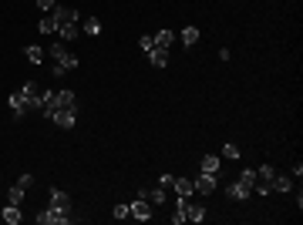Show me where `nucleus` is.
<instances>
[{
    "label": "nucleus",
    "instance_id": "obj_23",
    "mask_svg": "<svg viewBox=\"0 0 303 225\" xmlns=\"http://www.w3.org/2000/svg\"><path fill=\"white\" fill-rule=\"evenodd\" d=\"M37 31H41V34H57V24H54V21H51V14H47L44 21L37 24Z\"/></svg>",
    "mask_w": 303,
    "mask_h": 225
},
{
    "label": "nucleus",
    "instance_id": "obj_14",
    "mask_svg": "<svg viewBox=\"0 0 303 225\" xmlns=\"http://www.w3.org/2000/svg\"><path fill=\"white\" fill-rule=\"evenodd\" d=\"M11 108H14V118L24 114V108H27V94H24V91H14L11 94Z\"/></svg>",
    "mask_w": 303,
    "mask_h": 225
},
{
    "label": "nucleus",
    "instance_id": "obj_4",
    "mask_svg": "<svg viewBox=\"0 0 303 225\" xmlns=\"http://www.w3.org/2000/svg\"><path fill=\"white\" fill-rule=\"evenodd\" d=\"M226 195H229V198H233V202H246L249 195H253V188H249V185H243V181L236 178L233 185H229V188H226Z\"/></svg>",
    "mask_w": 303,
    "mask_h": 225
},
{
    "label": "nucleus",
    "instance_id": "obj_12",
    "mask_svg": "<svg viewBox=\"0 0 303 225\" xmlns=\"http://www.w3.org/2000/svg\"><path fill=\"white\" fill-rule=\"evenodd\" d=\"M152 41H155V47H165V51H168V47L175 44V31H168V27H162V31H158V34L152 37Z\"/></svg>",
    "mask_w": 303,
    "mask_h": 225
},
{
    "label": "nucleus",
    "instance_id": "obj_5",
    "mask_svg": "<svg viewBox=\"0 0 303 225\" xmlns=\"http://www.w3.org/2000/svg\"><path fill=\"white\" fill-rule=\"evenodd\" d=\"M51 208H61V212H71V195L64 188H51Z\"/></svg>",
    "mask_w": 303,
    "mask_h": 225
},
{
    "label": "nucleus",
    "instance_id": "obj_22",
    "mask_svg": "<svg viewBox=\"0 0 303 225\" xmlns=\"http://www.w3.org/2000/svg\"><path fill=\"white\" fill-rule=\"evenodd\" d=\"M24 54H27V61H31V64H41V61H44V51H41V47H24Z\"/></svg>",
    "mask_w": 303,
    "mask_h": 225
},
{
    "label": "nucleus",
    "instance_id": "obj_33",
    "mask_svg": "<svg viewBox=\"0 0 303 225\" xmlns=\"http://www.w3.org/2000/svg\"><path fill=\"white\" fill-rule=\"evenodd\" d=\"M34 222H37V225H51V212H41V215H34Z\"/></svg>",
    "mask_w": 303,
    "mask_h": 225
},
{
    "label": "nucleus",
    "instance_id": "obj_28",
    "mask_svg": "<svg viewBox=\"0 0 303 225\" xmlns=\"http://www.w3.org/2000/svg\"><path fill=\"white\" fill-rule=\"evenodd\" d=\"M138 47H142V51H145V54H148V51L155 47V41H152V34H145V37H142V41H138Z\"/></svg>",
    "mask_w": 303,
    "mask_h": 225
},
{
    "label": "nucleus",
    "instance_id": "obj_27",
    "mask_svg": "<svg viewBox=\"0 0 303 225\" xmlns=\"http://www.w3.org/2000/svg\"><path fill=\"white\" fill-rule=\"evenodd\" d=\"M64 54H67V44H64V41H57V44L51 47V57H54V61H61Z\"/></svg>",
    "mask_w": 303,
    "mask_h": 225
},
{
    "label": "nucleus",
    "instance_id": "obj_25",
    "mask_svg": "<svg viewBox=\"0 0 303 225\" xmlns=\"http://www.w3.org/2000/svg\"><path fill=\"white\" fill-rule=\"evenodd\" d=\"M273 175H276L273 165H259V168H256V178H263V181H273Z\"/></svg>",
    "mask_w": 303,
    "mask_h": 225
},
{
    "label": "nucleus",
    "instance_id": "obj_30",
    "mask_svg": "<svg viewBox=\"0 0 303 225\" xmlns=\"http://www.w3.org/2000/svg\"><path fill=\"white\" fill-rule=\"evenodd\" d=\"M24 94H27V101H31V98H34V94H37V84H34V81H27V84H24Z\"/></svg>",
    "mask_w": 303,
    "mask_h": 225
},
{
    "label": "nucleus",
    "instance_id": "obj_2",
    "mask_svg": "<svg viewBox=\"0 0 303 225\" xmlns=\"http://www.w3.org/2000/svg\"><path fill=\"white\" fill-rule=\"evenodd\" d=\"M51 21H54L57 27H61V24H78V11H74V7H64V4H54Z\"/></svg>",
    "mask_w": 303,
    "mask_h": 225
},
{
    "label": "nucleus",
    "instance_id": "obj_7",
    "mask_svg": "<svg viewBox=\"0 0 303 225\" xmlns=\"http://www.w3.org/2000/svg\"><path fill=\"white\" fill-rule=\"evenodd\" d=\"M47 108H74V91H54V101Z\"/></svg>",
    "mask_w": 303,
    "mask_h": 225
},
{
    "label": "nucleus",
    "instance_id": "obj_6",
    "mask_svg": "<svg viewBox=\"0 0 303 225\" xmlns=\"http://www.w3.org/2000/svg\"><path fill=\"white\" fill-rule=\"evenodd\" d=\"M192 185H195V191H199V195H213V191H216V175H206V171H202Z\"/></svg>",
    "mask_w": 303,
    "mask_h": 225
},
{
    "label": "nucleus",
    "instance_id": "obj_13",
    "mask_svg": "<svg viewBox=\"0 0 303 225\" xmlns=\"http://www.w3.org/2000/svg\"><path fill=\"white\" fill-rule=\"evenodd\" d=\"M172 188L179 191V198H192L195 185H192V178H175V181H172Z\"/></svg>",
    "mask_w": 303,
    "mask_h": 225
},
{
    "label": "nucleus",
    "instance_id": "obj_29",
    "mask_svg": "<svg viewBox=\"0 0 303 225\" xmlns=\"http://www.w3.org/2000/svg\"><path fill=\"white\" fill-rule=\"evenodd\" d=\"M115 218H118V222H122V218H128V205H115Z\"/></svg>",
    "mask_w": 303,
    "mask_h": 225
},
{
    "label": "nucleus",
    "instance_id": "obj_11",
    "mask_svg": "<svg viewBox=\"0 0 303 225\" xmlns=\"http://www.w3.org/2000/svg\"><path fill=\"white\" fill-rule=\"evenodd\" d=\"M182 212H185V218H189V222H202V218H206V208H202V205H195V202H185V205H182Z\"/></svg>",
    "mask_w": 303,
    "mask_h": 225
},
{
    "label": "nucleus",
    "instance_id": "obj_10",
    "mask_svg": "<svg viewBox=\"0 0 303 225\" xmlns=\"http://www.w3.org/2000/svg\"><path fill=\"white\" fill-rule=\"evenodd\" d=\"M199 27H182V34H175V41H182L185 47H192V44H199Z\"/></svg>",
    "mask_w": 303,
    "mask_h": 225
},
{
    "label": "nucleus",
    "instance_id": "obj_16",
    "mask_svg": "<svg viewBox=\"0 0 303 225\" xmlns=\"http://www.w3.org/2000/svg\"><path fill=\"white\" fill-rule=\"evenodd\" d=\"M0 215H4V222H7V225H17L24 218V215H21V205H7Z\"/></svg>",
    "mask_w": 303,
    "mask_h": 225
},
{
    "label": "nucleus",
    "instance_id": "obj_8",
    "mask_svg": "<svg viewBox=\"0 0 303 225\" xmlns=\"http://www.w3.org/2000/svg\"><path fill=\"white\" fill-rule=\"evenodd\" d=\"M57 37H61L64 44H67V41H78L81 27H78V24H61V27H57Z\"/></svg>",
    "mask_w": 303,
    "mask_h": 225
},
{
    "label": "nucleus",
    "instance_id": "obj_17",
    "mask_svg": "<svg viewBox=\"0 0 303 225\" xmlns=\"http://www.w3.org/2000/svg\"><path fill=\"white\" fill-rule=\"evenodd\" d=\"M145 202L148 205H165V188H162V185H158V188H148Z\"/></svg>",
    "mask_w": 303,
    "mask_h": 225
},
{
    "label": "nucleus",
    "instance_id": "obj_9",
    "mask_svg": "<svg viewBox=\"0 0 303 225\" xmlns=\"http://www.w3.org/2000/svg\"><path fill=\"white\" fill-rule=\"evenodd\" d=\"M148 61H152V68H168V51L165 47H152L148 51Z\"/></svg>",
    "mask_w": 303,
    "mask_h": 225
},
{
    "label": "nucleus",
    "instance_id": "obj_31",
    "mask_svg": "<svg viewBox=\"0 0 303 225\" xmlns=\"http://www.w3.org/2000/svg\"><path fill=\"white\" fill-rule=\"evenodd\" d=\"M223 155H226V158H239V148H236V145H233V141H229V145H226V148H223Z\"/></svg>",
    "mask_w": 303,
    "mask_h": 225
},
{
    "label": "nucleus",
    "instance_id": "obj_21",
    "mask_svg": "<svg viewBox=\"0 0 303 225\" xmlns=\"http://www.w3.org/2000/svg\"><path fill=\"white\" fill-rule=\"evenodd\" d=\"M24 195H27V191H24L21 185H14V188L7 191V205H21V202H24Z\"/></svg>",
    "mask_w": 303,
    "mask_h": 225
},
{
    "label": "nucleus",
    "instance_id": "obj_20",
    "mask_svg": "<svg viewBox=\"0 0 303 225\" xmlns=\"http://www.w3.org/2000/svg\"><path fill=\"white\" fill-rule=\"evenodd\" d=\"M51 212V225H67L71 222V212H61V208H47Z\"/></svg>",
    "mask_w": 303,
    "mask_h": 225
},
{
    "label": "nucleus",
    "instance_id": "obj_32",
    "mask_svg": "<svg viewBox=\"0 0 303 225\" xmlns=\"http://www.w3.org/2000/svg\"><path fill=\"white\" fill-rule=\"evenodd\" d=\"M54 4H57V0H37V7H41L44 14H51V11H54Z\"/></svg>",
    "mask_w": 303,
    "mask_h": 225
},
{
    "label": "nucleus",
    "instance_id": "obj_19",
    "mask_svg": "<svg viewBox=\"0 0 303 225\" xmlns=\"http://www.w3.org/2000/svg\"><path fill=\"white\" fill-rule=\"evenodd\" d=\"M81 31H84V34H88V37H98V34H101V21H98V17H88Z\"/></svg>",
    "mask_w": 303,
    "mask_h": 225
},
{
    "label": "nucleus",
    "instance_id": "obj_18",
    "mask_svg": "<svg viewBox=\"0 0 303 225\" xmlns=\"http://www.w3.org/2000/svg\"><path fill=\"white\" fill-rule=\"evenodd\" d=\"M202 171H206V175H219V158L206 155V158H202Z\"/></svg>",
    "mask_w": 303,
    "mask_h": 225
},
{
    "label": "nucleus",
    "instance_id": "obj_26",
    "mask_svg": "<svg viewBox=\"0 0 303 225\" xmlns=\"http://www.w3.org/2000/svg\"><path fill=\"white\" fill-rule=\"evenodd\" d=\"M239 181L253 188V181H256V168H243V175H239Z\"/></svg>",
    "mask_w": 303,
    "mask_h": 225
},
{
    "label": "nucleus",
    "instance_id": "obj_15",
    "mask_svg": "<svg viewBox=\"0 0 303 225\" xmlns=\"http://www.w3.org/2000/svg\"><path fill=\"white\" fill-rule=\"evenodd\" d=\"M273 191H293V175H273Z\"/></svg>",
    "mask_w": 303,
    "mask_h": 225
},
{
    "label": "nucleus",
    "instance_id": "obj_34",
    "mask_svg": "<svg viewBox=\"0 0 303 225\" xmlns=\"http://www.w3.org/2000/svg\"><path fill=\"white\" fill-rule=\"evenodd\" d=\"M31 181H34V178H31V175H21V178H17V185H21V188H24V191H27V188H31Z\"/></svg>",
    "mask_w": 303,
    "mask_h": 225
},
{
    "label": "nucleus",
    "instance_id": "obj_3",
    "mask_svg": "<svg viewBox=\"0 0 303 225\" xmlns=\"http://www.w3.org/2000/svg\"><path fill=\"white\" fill-rule=\"evenodd\" d=\"M138 218V222H148V218H152V205L145 202V198H135L132 205H128V218Z\"/></svg>",
    "mask_w": 303,
    "mask_h": 225
},
{
    "label": "nucleus",
    "instance_id": "obj_1",
    "mask_svg": "<svg viewBox=\"0 0 303 225\" xmlns=\"http://www.w3.org/2000/svg\"><path fill=\"white\" fill-rule=\"evenodd\" d=\"M44 114L57 124V128H74V114H78V108H44Z\"/></svg>",
    "mask_w": 303,
    "mask_h": 225
},
{
    "label": "nucleus",
    "instance_id": "obj_24",
    "mask_svg": "<svg viewBox=\"0 0 303 225\" xmlns=\"http://www.w3.org/2000/svg\"><path fill=\"white\" fill-rule=\"evenodd\" d=\"M57 64H64V71H74V68H78V64H81V61H78V54H71V51H67V54L61 57Z\"/></svg>",
    "mask_w": 303,
    "mask_h": 225
}]
</instances>
